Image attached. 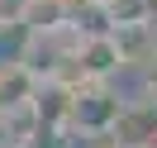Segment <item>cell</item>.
<instances>
[{"label": "cell", "instance_id": "8992f818", "mask_svg": "<svg viewBox=\"0 0 157 148\" xmlns=\"http://www.w3.org/2000/svg\"><path fill=\"white\" fill-rule=\"evenodd\" d=\"M24 148H71V129L67 124H38Z\"/></svg>", "mask_w": 157, "mask_h": 148}, {"label": "cell", "instance_id": "6da1fadb", "mask_svg": "<svg viewBox=\"0 0 157 148\" xmlns=\"http://www.w3.org/2000/svg\"><path fill=\"white\" fill-rule=\"evenodd\" d=\"M119 110H124V100L114 96L109 86H76V96H71V134H90V138H109L119 124Z\"/></svg>", "mask_w": 157, "mask_h": 148}, {"label": "cell", "instance_id": "3957f363", "mask_svg": "<svg viewBox=\"0 0 157 148\" xmlns=\"http://www.w3.org/2000/svg\"><path fill=\"white\" fill-rule=\"evenodd\" d=\"M152 138H157V96L152 100H124L109 143L114 148H147Z\"/></svg>", "mask_w": 157, "mask_h": 148}, {"label": "cell", "instance_id": "52a82bcc", "mask_svg": "<svg viewBox=\"0 0 157 148\" xmlns=\"http://www.w3.org/2000/svg\"><path fill=\"white\" fill-rule=\"evenodd\" d=\"M24 10H29V0H0V24L10 29V24H24Z\"/></svg>", "mask_w": 157, "mask_h": 148}, {"label": "cell", "instance_id": "ba28073f", "mask_svg": "<svg viewBox=\"0 0 157 148\" xmlns=\"http://www.w3.org/2000/svg\"><path fill=\"white\" fill-rule=\"evenodd\" d=\"M147 148H157V138H152V143H147Z\"/></svg>", "mask_w": 157, "mask_h": 148}, {"label": "cell", "instance_id": "277c9868", "mask_svg": "<svg viewBox=\"0 0 157 148\" xmlns=\"http://www.w3.org/2000/svg\"><path fill=\"white\" fill-rule=\"evenodd\" d=\"M33 91H38V77H33L24 62L0 67V110H10V105H33Z\"/></svg>", "mask_w": 157, "mask_h": 148}, {"label": "cell", "instance_id": "7a4b0ae2", "mask_svg": "<svg viewBox=\"0 0 157 148\" xmlns=\"http://www.w3.org/2000/svg\"><path fill=\"white\" fill-rule=\"evenodd\" d=\"M124 67V53H119L114 34H95V38H81L76 62H71V86H105L114 72Z\"/></svg>", "mask_w": 157, "mask_h": 148}, {"label": "cell", "instance_id": "9c48e42d", "mask_svg": "<svg viewBox=\"0 0 157 148\" xmlns=\"http://www.w3.org/2000/svg\"><path fill=\"white\" fill-rule=\"evenodd\" d=\"M0 34H5V24H0Z\"/></svg>", "mask_w": 157, "mask_h": 148}, {"label": "cell", "instance_id": "5b68a950", "mask_svg": "<svg viewBox=\"0 0 157 148\" xmlns=\"http://www.w3.org/2000/svg\"><path fill=\"white\" fill-rule=\"evenodd\" d=\"M24 29H29V34L71 29V24H67V0H29V10H24Z\"/></svg>", "mask_w": 157, "mask_h": 148}]
</instances>
